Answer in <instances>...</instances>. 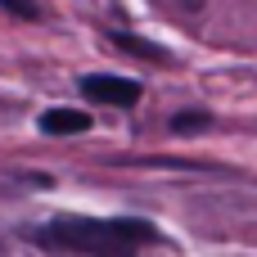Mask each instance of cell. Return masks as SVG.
<instances>
[{
  "label": "cell",
  "mask_w": 257,
  "mask_h": 257,
  "mask_svg": "<svg viewBox=\"0 0 257 257\" xmlns=\"http://www.w3.org/2000/svg\"><path fill=\"white\" fill-rule=\"evenodd\" d=\"M41 131L45 136H81L90 131V113H77V108H50L41 117Z\"/></svg>",
  "instance_id": "3957f363"
},
{
  "label": "cell",
  "mask_w": 257,
  "mask_h": 257,
  "mask_svg": "<svg viewBox=\"0 0 257 257\" xmlns=\"http://www.w3.org/2000/svg\"><path fill=\"white\" fill-rule=\"evenodd\" d=\"M32 239L77 257H131L140 244L158 239V230L136 217H54L41 230H32Z\"/></svg>",
  "instance_id": "6da1fadb"
},
{
  "label": "cell",
  "mask_w": 257,
  "mask_h": 257,
  "mask_svg": "<svg viewBox=\"0 0 257 257\" xmlns=\"http://www.w3.org/2000/svg\"><path fill=\"white\" fill-rule=\"evenodd\" d=\"M81 90H86V99H95V104H113V108H131V104H140V86L126 81V77H108V72H90V77L81 81Z\"/></svg>",
  "instance_id": "7a4b0ae2"
},
{
  "label": "cell",
  "mask_w": 257,
  "mask_h": 257,
  "mask_svg": "<svg viewBox=\"0 0 257 257\" xmlns=\"http://www.w3.org/2000/svg\"><path fill=\"white\" fill-rule=\"evenodd\" d=\"M208 126H212V117L199 113V108H185V113L172 117V131H176V136H194V131H208Z\"/></svg>",
  "instance_id": "277c9868"
},
{
  "label": "cell",
  "mask_w": 257,
  "mask_h": 257,
  "mask_svg": "<svg viewBox=\"0 0 257 257\" xmlns=\"http://www.w3.org/2000/svg\"><path fill=\"white\" fill-rule=\"evenodd\" d=\"M113 41H117L122 50H131V54H145V59H158V63H167V54H163V50H154V45H145V41H136V36H126V32H117Z\"/></svg>",
  "instance_id": "5b68a950"
},
{
  "label": "cell",
  "mask_w": 257,
  "mask_h": 257,
  "mask_svg": "<svg viewBox=\"0 0 257 257\" xmlns=\"http://www.w3.org/2000/svg\"><path fill=\"white\" fill-rule=\"evenodd\" d=\"M0 5H9V9H14V14H23V18H32V14H36V9H32V0H0Z\"/></svg>",
  "instance_id": "8992f818"
}]
</instances>
